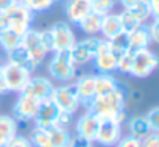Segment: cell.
Instances as JSON below:
<instances>
[{
    "instance_id": "1",
    "label": "cell",
    "mask_w": 159,
    "mask_h": 147,
    "mask_svg": "<svg viewBox=\"0 0 159 147\" xmlns=\"http://www.w3.org/2000/svg\"><path fill=\"white\" fill-rule=\"evenodd\" d=\"M126 100L128 96L117 88L112 92L94 96L86 108L98 119H114L120 111L126 110Z\"/></svg>"
},
{
    "instance_id": "2",
    "label": "cell",
    "mask_w": 159,
    "mask_h": 147,
    "mask_svg": "<svg viewBox=\"0 0 159 147\" xmlns=\"http://www.w3.org/2000/svg\"><path fill=\"white\" fill-rule=\"evenodd\" d=\"M47 70L48 75L59 83H70L78 75V69L73 63L70 50L53 52V56L47 64Z\"/></svg>"
},
{
    "instance_id": "3",
    "label": "cell",
    "mask_w": 159,
    "mask_h": 147,
    "mask_svg": "<svg viewBox=\"0 0 159 147\" xmlns=\"http://www.w3.org/2000/svg\"><path fill=\"white\" fill-rule=\"evenodd\" d=\"M2 75H3V83H5L7 92L11 91V92L20 94L24 91V88L27 86L28 80L31 78V72L22 66L7 61L5 64H2Z\"/></svg>"
},
{
    "instance_id": "4",
    "label": "cell",
    "mask_w": 159,
    "mask_h": 147,
    "mask_svg": "<svg viewBox=\"0 0 159 147\" xmlns=\"http://www.w3.org/2000/svg\"><path fill=\"white\" fill-rule=\"evenodd\" d=\"M157 64H159V58L153 50H150V47L134 50L129 75L136 78H147L157 69Z\"/></svg>"
},
{
    "instance_id": "5",
    "label": "cell",
    "mask_w": 159,
    "mask_h": 147,
    "mask_svg": "<svg viewBox=\"0 0 159 147\" xmlns=\"http://www.w3.org/2000/svg\"><path fill=\"white\" fill-rule=\"evenodd\" d=\"M50 99L59 108V111H67V113H72V114L80 108V105H81L73 82L55 86Z\"/></svg>"
},
{
    "instance_id": "6",
    "label": "cell",
    "mask_w": 159,
    "mask_h": 147,
    "mask_svg": "<svg viewBox=\"0 0 159 147\" xmlns=\"http://www.w3.org/2000/svg\"><path fill=\"white\" fill-rule=\"evenodd\" d=\"M34 19V14L25 8L20 2H17L16 5H13L10 10L0 13V31L7 30V28H13L16 25H30Z\"/></svg>"
},
{
    "instance_id": "7",
    "label": "cell",
    "mask_w": 159,
    "mask_h": 147,
    "mask_svg": "<svg viewBox=\"0 0 159 147\" xmlns=\"http://www.w3.org/2000/svg\"><path fill=\"white\" fill-rule=\"evenodd\" d=\"M117 59L119 56L111 52L109 41L108 39H98L97 53L94 56V67L98 74H112L117 70Z\"/></svg>"
},
{
    "instance_id": "8",
    "label": "cell",
    "mask_w": 159,
    "mask_h": 147,
    "mask_svg": "<svg viewBox=\"0 0 159 147\" xmlns=\"http://www.w3.org/2000/svg\"><path fill=\"white\" fill-rule=\"evenodd\" d=\"M53 38V52H59V50H70L76 41L75 33L70 27L69 22H56L53 27L48 28Z\"/></svg>"
},
{
    "instance_id": "9",
    "label": "cell",
    "mask_w": 159,
    "mask_h": 147,
    "mask_svg": "<svg viewBox=\"0 0 159 147\" xmlns=\"http://www.w3.org/2000/svg\"><path fill=\"white\" fill-rule=\"evenodd\" d=\"M20 45L27 50V53L30 55V58L36 63V64H42V61L47 56V50L41 41V33L39 30H33L30 28L24 36H22V42Z\"/></svg>"
},
{
    "instance_id": "10",
    "label": "cell",
    "mask_w": 159,
    "mask_h": 147,
    "mask_svg": "<svg viewBox=\"0 0 159 147\" xmlns=\"http://www.w3.org/2000/svg\"><path fill=\"white\" fill-rule=\"evenodd\" d=\"M97 45H98V38H94V36L81 39V41H75L73 47L70 49L73 63L76 66H81L92 61L97 53Z\"/></svg>"
},
{
    "instance_id": "11",
    "label": "cell",
    "mask_w": 159,
    "mask_h": 147,
    "mask_svg": "<svg viewBox=\"0 0 159 147\" xmlns=\"http://www.w3.org/2000/svg\"><path fill=\"white\" fill-rule=\"evenodd\" d=\"M122 138V125L114 122L112 119H100L98 131L95 136V142L103 147H114Z\"/></svg>"
},
{
    "instance_id": "12",
    "label": "cell",
    "mask_w": 159,
    "mask_h": 147,
    "mask_svg": "<svg viewBox=\"0 0 159 147\" xmlns=\"http://www.w3.org/2000/svg\"><path fill=\"white\" fill-rule=\"evenodd\" d=\"M53 89H55V85L52 83L50 78H47V77H31L20 94H27V96L42 102V100H47V99L52 97Z\"/></svg>"
},
{
    "instance_id": "13",
    "label": "cell",
    "mask_w": 159,
    "mask_h": 147,
    "mask_svg": "<svg viewBox=\"0 0 159 147\" xmlns=\"http://www.w3.org/2000/svg\"><path fill=\"white\" fill-rule=\"evenodd\" d=\"M39 100L27 96V94H20L19 99L14 102L13 105V117L16 121H24V122H31L38 107H39Z\"/></svg>"
},
{
    "instance_id": "14",
    "label": "cell",
    "mask_w": 159,
    "mask_h": 147,
    "mask_svg": "<svg viewBox=\"0 0 159 147\" xmlns=\"http://www.w3.org/2000/svg\"><path fill=\"white\" fill-rule=\"evenodd\" d=\"M98 125H100V119L95 114H92L91 111H86L84 114L80 116V119L75 124V136H80V138L88 139L91 142H95Z\"/></svg>"
},
{
    "instance_id": "15",
    "label": "cell",
    "mask_w": 159,
    "mask_h": 147,
    "mask_svg": "<svg viewBox=\"0 0 159 147\" xmlns=\"http://www.w3.org/2000/svg\"><path fill=\"white\" fill-rule=\"evenodd\" d=\"M58 114H59V108L52 102V99L42 100V102L39 103V107H38V111H36L34 117H33L34 127L47 128V127L55 125Z\"/></svg>"
},
{
    "instance_id": "16",
    "label": "cell",
    "mask_w": 159,
    "mask_h": 147,
    "mask_svg": "<svg viewBox=\"0 0 159 147\" xmlns=\"http://www.w3.org/2000/svg\"><path fill=\"white\" fill-rule=\"evenodd\" d=\"M64 11L70 24H78L84 16L92 13V0H67Z\"/></svg>"
},
{
    "instance_id": "17",
    "label": "cell",
    "mask_w": 159,
    "mask_h": 147,
    "mask_svg": "<svg viewBox=\"0 0 159 147\" xmlns=\"http://www.w3.org/2000/svg\"><path fill=\"white\" fill-rule=\"evenodd\" d=\"M80 102L81 105H88L92 97L95 96V75H91V74H86V75H80L75 82H73Z\"/></svg>"
},
{
    "instance_id": "18",
    "label": "cell",
    "mask_w": 159,
    "mask_h": 147,
    "mask_svg": "<svg viewBox=\"0 0 159 147\" xmlns=\"http://www.w3.org/2000/svg\"><path fill=\"white\" fill-rule=\"evenodd\" d=\"M122 22H120V16L109 13L106 16L102 17V24H100V33L103 35L105 39H112L114 36H117L119 33H122Z\"/></svg>"
},
{
    "instance_id": "19",
    "label": "cell",
    "mask_w": 159,
    "mask_h": 147,
    "mask_svg": "<svg viewBox=\"0 0 159 147\" xmlns=\"http://www.w3.org/2000/svg\"><path fill=\"white\" fill-rule=\"evenodd\" d=\"M17 135V122L13 116L0 114V147H5Z\"/></svg>"
},
{
    "instance_id": "20",
    "label": "cell",
    "mask_w": 159,
    "mask_h": 147,
    "mask_svg": "<svg viewBox=\"0 0 159 147\" xmlns=\"http://www.w3.org/2000/svg\"><path fill=\"white\" fill-rule=\"evenodd\" d=\"M128 36H129V49L131 50L147 49V47H150L153 44L151 42V38H150V33H148V28H147V24L140 25L139 28H136Z\"/></svg>"
},
{
    "instance_id": "21",
    "label": "cell",
    "mask_w": 159,
    "mask_h": 147,
    "mask_svg": "<svg viewBox=\"0 0 159 147\" xmlns=\"http://www.w3.org/2000/svg\"><path fill=\"white\" fill-rule=\"evenodd\" d=\"M8 61L13 63V64L22 66V67L28 69L30 72H33L34 69L39 67V64H36V63L30 58V55L27 53V50H25L22 45H19L17 49H14V50H11V52H8Z\"/></svg>"
},
{
    "instance_id": "22",
    "label": "cell",
    "mask_w": 159,
    "mask_h": 147,
    "mask_svg": "<svg viewBox=\"0 0 159 147\" xmlns=\"http://www.w3.org/2000/svg\"><path fill=\"white\" fill-rule=\"evenodd\" d=\"M126 125H128L129 135L134 138H139V139H142L143 136L151 133V128H150L145 116H131L126 121Z\"/></svg>"
},
{
    "instance_id": "23",
    "label": "cell",
    "mask_w": 159,
    "mask_h": 147,
    "mask_svg": "<svg viewBox=\"0 0 159 147\" xmlns=\"http://www.w3.org/2000/svg\"><path fill=\"white\" fill-rule=\"evenodd\" d=\"M119 80L112 74H98L95 75V96L100 94H108L117 89Z\"/></svg>"
},
{
    "instance_id": "24",
    "label": "cell",
    "mask_w": 159,
    "mask_h": 147,
    "mask_svg": "<svg viewBox=\"0 0 159 147\" xmlns=\"http://www.w3.org/2000/svg\"><path fill=\"white\" fill-rule=\"evenodd\" d=\"M50 139H52V147H69L72 135L67 128L59 127V125H52L47 127Z\"/></svg>"
},
{
    "instance_id": "25",
    "label": "cell",
    "mask_w": 159,
    "mask_h": 147,
    "mask_svg": "<svg viewBox=\"0 0 159 147\" xmlns=\"http://www.w3.org/2000/svg\"><path fill=\"white\" fill-rule=\"evenodd\" d=\"M100 24H102V16H98L95 13H89L76 25L80 27V30L83 33H86L89 36H95L97 33H100Z\"/></svg>"
},
{
    "instance_id": "26",
    "label": "cell",
    "mask_w": 159,
    "mask_h": 147,
    "mask_svg": "<svg viewBox=\"0 0 159 147\" xmlns=\"http://www.w3.org/2000/svg\"><path fill=\"white\" fill-rule=\"evenodd\" d=\"M22 42V36L19 33H16L14 30L11 28H7V30H2L0 31V47H2L7 53L17 49Z\"/></svg>"
},
{
    "instance_id": "27",
    "label": "cell",
    "mask_w": 159,
    "mask_h": 147,
    "mask_svg": "<svg viewBox=\"0 0 159 147\" xmlns=\"http://www.w3.org/2000/svg\"><path fill=\"white\" fill-rule=\"evenodd\" d=\"M30 142L33 147H52V139L48 135L47 128L42 127H34L30 133Z\"/></svg>"
},
{
    "instance_id": "28",
    "label": "cell",
    "mask_w": 159,
    "mask_h": 147,
    "mask_svg": "<svg viewBox=\"0 0 159 147\" xmlns=\"http://www.w3.org/2000/svg\"><path fill=\"white\" fill-rule=\"evenodd\" d=\"M108 41H109L111 52L116 53L117 56H120L123 52L129 50V36H128V33H125V31L119 33L117 36H114L112 39H108Z\"/></svg>"
},
{
    "instance_id": "29",
    "label": "cell",
    "mask_w": 159,
    "mask_h": 147,
    "mask_svg": "<svg viewBox=\"0 0 159 147\" xmlns=\"http://www.w3.org/2000/svg\"><path fill=\"white\" fill-rule=\"evenodd\" d=\"M19 2L34 14V13H44L50 10L55 3L62 2V0H19Z\"/></svg>"
},
{
    "instance_id": "30",
    "label": "cell",
    "mask_w": 159,
    "mask_h": 147,
    "mask_svg": "<svg viewBox=\"0 0 159 147\" xmlns=\"http://www.w3.org/2000/svg\"><path fill=\"white\" fill-rule=\"evenodd\" d=\"M125 11H128L129 14H133L140 24H147V21H148L150 17H153V16H151V11H150V7H148V3H147V0H142V2H139V3L134 5L133 8L125 10Z\"/></svg>"
},
{
    "instance_id": "31",
    "label": "cell",
    "mask_w": 159,
    "mask_h": 147,
    "mask_svg": "<svg viewBox=\"0 0 159 147\" xmlns=\"http://www.w3.org/2000/svg\"><path fill=\"white\" fill-rule=\"evenodd\" d=\"M116 3H117V0H92V13L103 17L112 13Z\"/></svg>"
},
{
    "instance_id": "32",
    "label": "cell",
    "mask_w": 159,
    "mask_h": 147,
    "mask_svg": "<svg viewBox=\"0 0 159 147\" xmlns=\"http://www.w3.org/2000/svg\"><path fill=\"white\" fill-rule=\"evenodd\" d=\"M119 16H120V22H122V28H123V31L125 33H133L136 28H139L140 25H143V24H140L133 14H129L128 11H122V13H119Z\"/></svg>"
},
{
    "instance_id": "33",
    "label": "cell",
    "mask_w": 159,
    "mask_h": 147,
    "mask_svg": "<svg viewBox=\"0 0 159 147\" xmlns=\"http://www.w3.org/2000/svg\"><path fill=\"white\" fill-rule=\"evenodd\" d=\"M133 55H134V50H126L123 52L119 59H117V70L125 74V75H129V72H131V64H133Z\"/></svg>"
},
{
    "instance_id": "34",
    "label": "cell",
    "mask_w": 159,
    "mask_h": 147,
    "mask_svg": "<svg viewBox=\"0 0 159 147\" xmlns=\"http://www.w3.org/2000/svg\"><path fill=\"white\" fill-rule=\"evenodd\" d=\"M145 119H147L151 131L159 133V107H153L151 110H148L145 114Z\"/></svg>"
},
{
    "instance_id": "35",
    "label": "cell",
    "mask_w": 159,
    "mask_h": 147,
    "mask_svg": "<svg viewBox=\"0 0 159 147\" xmlns=\"http://www.w3.org/2000/svg\"><path fill=\"white\" fill-rule=\"evenodd\" d=\"M140 145L142 147H159V133L157 131L148 133L147 136L140 139Z\"/></svg>"
},
{
    "instance_id": "36",
    "label": "cell",
    "mask_w": 159,
    "mask_h": 147,
    "mask_svg": "<svg viewBox=\"0 0 159 147\" xmlns=\"http://www.w3.org/2000/svg\"><path fill=\"white\" fill-rule=\"evenodd\" d=\"M114 147H142V145H140V139L139 138H134V136L128 135V136L120 138L119 142Z\"/></svg>"
},
{
    "instance_id": "37",
    "label": "cell",
    "mask_w": 159,
    "mask_h": 147,
    "mask_svg": "<svg viewBox=\"0 0 159 147\" xmlns=\"http://www.w3.org/2000/svg\"><path fill=\"white\" fill-rule=\"evenodd\" d=\"M5 147H33V145H31V142H30L28 138L20 136V135H16L14 138L10 139V142Z\"/></svg>"
},
{
    "instance_id": "38",
    "label": "cell",
    "mask_w": 159,
    "mask_h": 147,
    "mask_svg": "<svg viewBox=\"0 0 159 147\" xmlns=\"http://www.w3.org/2000/svg\"><path fill=\"white\" fill-rule=\"evenodd\" d=\"M72 121H73V114H72V113H67V111H59V114H58V117H56L55 125H59V127L67 128V127H70Z\"/></svg>"
},
{
    "instance_id": "39",
    "label": "cell",
    "mask_w": 159,
    "mask_h": 147,
    "mask_svg": "<svg viewBox=\"0 0 159 147\" xmlns=\"http://www.w3.org/2000/svg\"><path fill=\"white\" fill-rule=\"evenodd\" d=\"M39 33H41V41H42V44H44L45 50H47L48 53H50V52H53V50H55V47H53V38H52L50 30H39Z\"/></svg>"
},
{
    "instance_id": "40",
    "label": "cell",
    "mask_w": 159,
    "mask_h": 147,
    "mask_svg": "<svg viewBox=\"0 0 159 147\" xmlns=\"http://www.w3.org/2000/svg\"><path fill=\"white\" fill-rule=\"evenodd\" d=\"M147 28H148L151 42H157L159 41V19L157 17H153V22L150 25H147Z\"/></svg>"
},
{
    "instance_id": "41",
    "label": "cell",
    "mask_w": 159,
    "mask_h": 147,
    "mask_svg": "<svg viewBox=\"0 0 159 147\" xmlns=\"http://www.w3.org/2000/svg\"><path fill=\"white\" fill-rule=\"evenodd\" d=\"M147 3L150 7L151 16L153 17H157L159 16V0H147Z\"/></svg>"
},
{
    "instance_id": "42",
    "label": "cell",
    "mask_w": 159,
    "mask_h": 147,
    "mask_svg": "<svg viewBox=\"0 0 159 147\" xmlns=\"http://www.w3.org/2000/svg\"><path fill=\"white\" fill-rule=\"evenodd\" d=\"M19 0H0V13H3L7 10H10L13 5H16Z\"/></svg>"
},
{
    "instance_id": "43",
    "label": "cell",
    "mask_w": 159,
    "mask_h": 147,
    "mask_svg": "<svg viewBox=\"0 0 159 147\" xmlns=\"http://www.w3.org/2000/svg\"><path fill=\"white\" fill-rule=\"evenodd\" d=\"M117 2L123 7V10H129V8H133L134 5H137L139 2H142V0H117Z\"/></svg>"
},
{
    "instance_id": "44",
    "label": "cell",
    "mask_w": 159,
    "mask_h": 147,
    "mask_svg": "<svg viewBox=\"0 0 159 147\" xmlns=\"http://www.w3.org/2000/svg\"><path fill=\"white\" fill-rule=\"evenodd\" d=\"M7 92L5 89V83H3V75H2V63H0V94Z\"/></svg>"
},
{
    "instance_id": "45",
    "label": "cell",
    "mask_w": 159,
    "mask_h": 147,
    "mask_svg": "<svg viewBox=\"0 0 159 147\" xmlns=\"http://www.w3.org/2000/svg\"><path fill=\"white\" fill-rule=\"evenodd\" d=\"M89 147H94V145H89Z\"/></svg>"
}]
</instances>
